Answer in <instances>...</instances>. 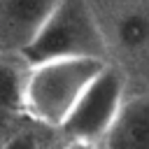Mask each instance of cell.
Here are the masks:
<instances>
[{"mask_svg": "<svg viewBox=\"0 0 149 149\" xmlns=\"http://www.w3.org/2000/svg\"><path fill=\"white\" fill-rule=\"evenodd\" d=\"M68 149H100L93 142H68Z\"/></svg>", "mask_w": 149, "mask_h": 149, "instance_id": "obj_8", "label": "cell"}, {"mask_svg": "<svg viewBox=\"0 0 149 149\" xmlns=\"http://www.w3.org/2000/svg\"><path fill=\"white\" fill-rule=\"evenodd\" d=\"M19 54L28 68L63 58L112 61L91 0H58Z\"/></svg>", "mask_w": 149, "mask_h": 149, "instance_id": "obj_1", "label": "cell"}, {"mask_svg": "<svg viewBox=\"0 0 149 149\" xmlns=\"http://www.w3.org/2000/svg\"><path fill=\"white\" fill-rule=\"evenodd\" d=\"M56 2L58 0H2L0 26L2 30L19 35L21 47H23L42 26V21L49 16V12L56 7Z\"/></svg>", "mask_w": 149, "mask_h": 149, "instance_id": "obj_5", "label": "cell"}, {"mask_svg": "<svg viewBox=\"0 0 149 149\" xmlns=\"http://www.w3.org/2000/svg\"><path fill=\"white\" fill-rule=\"evenodd\" d=\"M128 74L116 63H109L81 93L74 109L58 128L65 142H93L98 144L112 128L126 95H128Z\"/></svg>", "mask_w": 149, "mask_h": 149, "instance_id": "obj_3", "label": "cell"}, {"mask_svg": "<svg viewBox=\"0 0 149 149\" xmlns=\"http://www.w3.org/2000/svg\"><path fill=\"white\" fill-rule=\"evenodd\" d=\"M100 149H149V86L128 93Z\"/></svg>", "mask_w": 149, "mask_h": 149, "instance_id": "obj_4", "label": "cell"}, {"mask_svg": "<svg viewBox=\"0 0 149 149\" xmlns=\"http://www.w3.org/2000/svg\"><path fill=\"white\" fill-rule=\"evenodd\" d=\"M44 149H68V142H56V144H49Z\"/></svg>", "mask_w": 149, "mask_h": 149, "instance_id": "obj_9", "label": "cell"}, {"mask_svg": "<svg viewBox=\"0 0 149 149\" xmlns=\"http://www.w3.org/2000/svg\"><path fill=\"white\" fill-rule=\"evenodd\" d=\"M28 65L14 61H0V114L26 112Z\"/></svg>", "mask_w": 149, "mask_h": 149, "instance_id": "obj_6", "label": "cell"}, {"mask_svg": "<svg viewBox=\"0 0 149 149\" xmlns=\"http://www.w3.org/2000/svg\"><path fill=\"white\" fill-rule=\"evenodd\" d=\"M0 149H44V147L40 144V140L33 133L23 130V133H14L5 142H0Z\"/></svg>", "mask_w": 149, "mask_h": 149, "instance_id": "obj_7", "label": "cell"}, {"mask_svg": "<svg viewBox=\"0 0 149 149\" xmlns=\"http://www.w3.org/2000/svg\"><path fill=\"white\" fill-rule=\"evenodd\" d=\"M109 65L100 58H63L28 70L26 114L49 128H61L81 93Z\"/></svg>", "mask_w": 149, "mask_h": 149, "instance_id": "obj_2", "label": "cell"}]
</instances>
